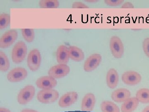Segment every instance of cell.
Returning <instances> with one entry per match:
<instances>
[{
	"label": "cell",
	"mask_w": 149,
	"mask_h": 112,
	"mask_svg": "<svg viewBox=\"0 0 149 112\" xmlns=\"http://www.w3.org/2000/svg\"><path fill=\"white\" fill-rule=\"evenodd\" d=\"M26 44L22 41H19L14 46L12 52V59L15 64H19L25 59L27 53Z\"/></svg>",
	"instance_id": "cell-1"
},
{
	"label": "cell",
	"mask_w": 149,
	"mask_h": 112,
	"mask_svg": "<svg viewBox=\"0 0 149 112\" xmlns=\"http://www.w3.org/2000/svg\"><path fill=\"white\" fill-rule=\"evenodd\" d=\"M59 97L58 91L54 89H43L38 92L37 100L40 103L50 104L55 102Z\"/></svg>",
	"instance_id": "cell-2"
},
{
	"label": "cell",
	"mask_w": 149,
	"mask_h": 112,
	"mask_svg": "<svg viewBox=\"0 0 149 112\" xmlns=\"http://www.w3.org/2000/svg\"><path fill=\"white\" fill-rule=\"evenodd\" d=\"M109 46L112 55L115 58L122 57L124 53V46L122 40L119 37L112 36L110 40Z\"/></svg>",
	"instance_id": "cell-3"
},
{
	"label": "cell",
	"mask_w": 149,
	"mask_h": 112,
	"mask_svg": "<svg viewBox=\"0 0 149 112\" xmlns=\"http://www.w3.org/2000/svg\"><path fill=\"white\" fill-rule=\"evenodd\" d=\"M35 93V87L32 85H27L19 91L17 96V102L20 105H25L29 103L33 99Z\"/></svg>",
	"instance_id": "cell-4"
},
{
	"label": "cell",
	"mask_w": 149,
	"mask_h": 112,
	"mask_svg": "<svg viewBox=\"0 0 149 112\" xmlns=\"http://www.w3.org/2000/svg\"><path fill=\"white\" fill-rule=\"evenodd\" d=\"M41 57L40 51L35 49L30 51L27 57V65L29 69L35 71L40 68Z\"/></svg>",
	"instance_id": "cell-5"
},
{
	"label": "cell",
	"mask_w": 149,
	"mask_h": 112,
	"mask_svg": "<svg viewBox=\"0 0 149 112\" xmlns=\"http://www.w3.org/2000/svg\"><path fill=\"white\" fill-rule=\"evenodd\" d=\"M70 71V68L67 65L58 64L52 67L48 71V74L56 79L66 76Z\"/></svg>",
	"instance_id": "cell-6"
},
{
	"label": "cell",
	"mask_w": 149,
	"mask_h": 112,
	"mask_svg": "<svg viewBox=\"0 0 149 112\" xmlns=\"http://www.w3.org/2000/svg\"><path fill=\"white\" fill-rule=\"evenodd\" d=\"M27 71L24 68H15L10 71L7 75L8 80L10 82L16 83L24 80L27 76Z\"/></svg>",
	"instance_id": "cell-7"
},
{
	"label": "cell",
	"mask_w": 149,
	"mask_h": 112,
	"mask_svg": "<svg viewBox=\"0 0 149 112\" xmlns=\"http://www.w3.org/2000/svg\"><path fill=\"white\" fill-rule=\"evenodd\" d=\"M17 37L18 33L15 29H10L6 32L0 39V48H8L15 42Z\"/></svg>",
	"instance_id": "cell-8"
},
{
	"label": "cell",
	"mask_w": 149,
	"mask_h": 112,
	"mask_svg": "<svg viewBox=\"0 0 149 112\" xmlns=\"http://www.w3.org/2000/svg\"><path fill=\"white\" fill-rule=\"evenodd\" d=\"M102 57L99 54H94L90 56L85 61L84 69L86 72H91L96 69L101 62Z\"/></svg>",
	"instance_id": "cell-9"
},
{
	"label": "cell",
	"mask_w": 149,
	"mask_h": 112,
	"mask_svg": "<svg viewBox=\"0 0 149 112\" xmlns=\"http://www.w3.org/2000/svg\"><path fill=\"white\" fill-rule=\"evenodd\" d=\"M121 79L123 83L126 85H134L141 82L142 76L139 73L130 71L124 73L122 75Z\"/></svg>",
	"instance_id": "cell-10"
},
{
	"label": "cell",
	"mask_w": 149,
	"mask_h": 112,
	"mask_svg": "<svg viewBox=\"0 0 149 112\" xmlns=\"http://www.w3.org/2000/svg\"><path fill=\"white\" fill-rule=\"evenodd\" d=\"M36 85L38 88L42 89H53L56 86L57 82L55 78L48 76L40 77L37 79Z\"/></svg>",
	"instance_id": "cell-11"
},
{
	"label": "cell",
	"mask_w": 149,
	"mask_h": 112,
	"mask_svg": "<svg viewBox=\"0 0 149 112\" xmlns=\"http://www.w3.org/2000/svg\"><path fill=\"white\" fill-rule=\"evenodd\" d=\"M77 98L78 94L77 92H68L61 97L59 100V106L61 108L70 106L77 101Z\"/></svg>",
	"instance_id": "cell-12"
},
{
	"label": "cell",
	"mask_w": 149,
	"mask_h": 112,
	"mask_svg": "<svg viewBox=\"0 0 149 112\" xmlns=\"http://www.w3.org/2000/svg\"><path fill=\"white\" fill-rule=\"evenodd\" d=\"M95 96L92 93L86 94L82 100L81 110L83 111L90 112L93 111L95 105Z\"/></svg>",
	"instance_id": "cell-13"
},
{
	"label": "cell",
	"mask_w": 149,
	"mask_h": 112,
	"mask_svg": "<svg viewBox=\"0 0 149 112\" xmlns=\"http://www.w3.org/2000/svg\"><path fill=\"white\" fill-rule=\"evenodd\" d=\"M130 91L126 88H119L115 90L111 94V98L117 103L124 102L130 98Z\"/></svg>",
	"instance_id": "cell-14"
},
{
	"label": "cell",
	"mask_w": 149,
	"mask_h": 112,
	"mask_svg": "<svg viewBox=\"0 0 149 112\" xmlns=\"http://www.w3.org/2000/svg\"><path fill=\"white\" fill-rule=\"evenodd\" d=\"M69 59L68 48L65 46H60L56 52L57 61L59 64H67Z\"/></svg>",
	"instance_id": "cell-15"
},
{
	"label": "cell",
	"mask_w": 149,
	"mask_h": 112,
	"mask_svg": "<svg viewBox=\"0 0 149 112\" xmlns=\"http://www.w3.org/2000/svg\"><path fill=\"white\" fill-rule=\"evenodd\" d=\"M107 83L111 89L116 88L119 82V76L117 71L114 69H111L107 75Z\"/></svg>",
	"instance_id": "cell-16"
},
{
	"label": "cell",
	"mask_w": 149,
	"mask_h": 112,
	"mask_svg": "<svg viewBox=\"0 0 149 112\" xmlns=\"http://www.w3.org/2000/svg\"><path fill=\"white\" fill-rule=\"evenodd\" d=\"M70 58L76 62L83 60L85 58V55L83 50L76 46H70L68 48Z\"/></svg>",
	"instance_id": "cell-17"
},
{
	"label": "cell",
	"mask_w": 149,
	"mask_h": 112,
	"mask_svg": "<svg viewBox=\"0 0 149 112\" xmlns=\"http://www.w3.org/2000/svg\"><path fill=\"white\" fill-rule=\"evenodd\" d=\"M139 102L136 97L130 98L124 102L121 106V112H132L137 108Z\"/></svg>",
	"instance_id": "cell-18"
},
{
	"label": "cell",
	"mask_w": 149,
	"mask_h": 112,
	"mask_svg": "<svg viewBox=\"0 0 149 112\" xmlns=\"http://www.w3.org/2000/svg\"><path fill=\"white\" fill-rule=\"evenodd\" d=\"M101 108L102 112H120V109L117 105L109 101L103 102Z\"/></svg>",
	"instance_id": "cell-19"
},
{
	"label": "cell",
	"mask_w": 149,
	"mask_h": 112,
	"mask_svg": "<svg viewBox=\"0 0 149 112\" xmlns=\"http://www.w3.org/2000/svg\"><path fill=\"white\" fill-rule=\"evenodd\" d=\"M136 98L139 102L143 104L149 103V89L148 88H142L137 91Z\"/></svg>",
	"instance_id": "cell-20"
},
{
	"label": "cell",
	"mask_w": 149,
	"mask_h": 112,
	"mask_svg": "<svg viewBox=\"0 0 149 112\" xmlns=\"http://www.w3.org/2000/svg\"><path fill=\"white\" fill-rule=\"evenodd\" d=\"M10 63L7 56L4 52H0V70L6 72L9 69Z\"/></svg>",
	"instance_id": "cell-21"
},
{
	"label": "cell",
	"mask_w": 149,
	"mask_h": 112,
	"mask_svg": "<svg viewBox=\"0 0 149 112\" xmlns=\"http://www.w3.org/2000/svg\"><path fill=\"white\" fill-rule=\"evenodd\" d=\"M40 7L42 8H56L60 4L56 0H42L39 3Z\"/></svg>",
	"instance_id": "cell-22"
},
{
	"label": "cell",
	"mask_w": 149,
	"mask_h": 112,
	"mask_svg": "<svg viewBox=\"0 0 149 112\" xmlns=\"http://www.w3.org/2000/svg\"><path fill=\"white\" fill-rule=\"evenodd\" d=\"M22 33L24 40L28 43H32L35 37V31L32 29H22Z\"/></svg>",
	"instance_id": "cell-23"
},
{
	"label": "cell",
	"mask_w": 149,
	"mask_h": 112,
	"mask_svg": "<svg viewBox=\"0 0 149 112\" xmlns=\"http://www.w3.org/2000/svg\"><path fill=\"white\" fill-rule=\"evenodd\" d=\"M10 17L8 14L4 13L0 15V29H3L8 27L10 23Z\"/></svg>",
	"instance_id": "cell-24"
},
{
	"label": "cell",
	"mask_w": 149,
	"mask_h": 112,
	"mask_svg": "<svg viewBox=\"0 0 149 112\" xmlns=\"http://www.w3.org/2000/svg\"><path fill=\"white\" fill-rule=\"evenodd\" d=\"M104 2L107 5L111 6H116L120 5L124 2V1L123 0H106Z\"/></svg>",
	"instance_id": "cell-25"
},
{
	"label": "cell",
	"mask_w": 149,
	"mask_h": 112,
	"mask_svg": "<svg viewBox=\"0 0 149 112\" xmlns=\"http://www.w3.org/2000/svg\"><path fill=\"white\" fill-rule=\"evenodd\" d=\"M143 49L146 55L149 58V37L144 40L143 42Z\"/></svg>",
	"instance_id": "cell-26"
},
{
	"label": "cell",
	"mask_w": 149,
	"mask_h": 112,
	"mask_svg": "<svg viewBox=\"0 0 149 112\" xmlns=\"http://www.w3.org/2000/svg\"><path fill=\"white\" fill-rule=\"evenodd\" d=\"M72 8H89V7L85 4L81 2H75L72 4Z\"/></svg>",
	"instance_id": "cell-27"
},
{
	"label": "cell",
	"mask_w": 149,
	"mask_h": 112,
	"mask_svg": "<svg viewBox=\"0 0 149 112\" xmlns=\"http://www.w3.org/2000/svg\"><path fill=\"white\" fill-rule=\"evenodd\" d=\"M122 8H134V6L132 3L127 2L125 3L121 6Z\"/></svg>",
	"instance_id": "cell-28"
},
{
	"label": "cell",
	"mask_w": 149,
	"mask_h": 112,
	"mask_svg": "<svg viewBox=\"0 0 149 112\" xmlns=\"http://www.w3.org/2000/svg\"><path fill=\"white\" fill-rule=\"evenodd\" d=\"M21 112H39L36 110L30 109H24Z\"/></svg>",
	"instance_id": "cell-29"
},
{
	"label": "cell",
	"mask_w": 149,
	"mask_h": 112,
	"mask_svg": "<svg viewBox=\"0 0 149 112\" xmlns=\"http://www.w3.org/2000/svg\"><path fill=\"white\" fill-rule=\"evenodd\" d=\"M0 112H11L10 110L5 108H0Z\"/></svg>",
	"instance_id": "cell-30"
},
{
	"label": "cell",
	"mask_w": 149,
	"mask_h": 112,
	"mask_svg": "<svg viewBox=\"0 0 149 112\" xmlns=\"http://www.w3.org/2000/svg\"><path fill=\"white\" fill-rule=\"evenodd\" d=\"M142 112H149V106L145 108Z\"/></svg>",
	"instance_id": "cell-31"
},
{
	"label": "cell",
	"mask_w": 149,
	"mask_h": 112,
	"mask_svg": "<svg viewBox=\"0 0 149 112\" xmlns=\"http://www.w3.org/2000/svg\"><path fill=\"white\" fill-rule=\"evenodd\" d=\"M85 1L91 3H96L98 1Z\"/></svg>",
	"instance_id": "cell-32"
}]
</instances>
